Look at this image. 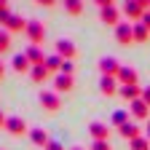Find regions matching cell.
Wrapping results in <instances>:
<instances>
[{
    "label": "cell",
    "instance_id": "5bb4252c",
    "mask_svg": "<svg viewBox=\"0 0 150 150\" xmlns=\"http://www.w3.org/2000/svg\"><path fill=\"white\" fill-rule=\"evenodd\" d=\"M131 118H137V121H147V115H150V107L142 102V97L139 99H134V102H131Z\"/></svg>",
    "mask_w": 150,
    "mask_h": 150
},
{
    "label": "cell",
    "instance_id": "f546056e",
    "mask_svg": "<svg viewBox=\"0 0 150 150\" xmlns=\"http://www.w3.org/2000/svg\"><path fill=\"white\" fill-rule=\"evenodd\" d=\"M35 3L40 6V8H54V6H56V0H35Z\"/></svg>",
    "mask_w": 150,
    "mask_h": 150
},
{
    "label": "cell",
    "instance_id": "7a4b0ae2",
    "mask_svg": "<svg viewBox=\"0 0 150 150\" xmlns=\"http://www.w3.org/2000/svg\"><path fill=\"white\" fill-rule=\"evenodd\" d=\"M38 102H40V107L46 112H59L62 110V97L56 91H51V88H43L40 94H38Z\"/></svg>",
    "mask_w": 150,
    "mask_h": 150
},
{
    "label": "cell",
    "instance_id": "9c48e42d",
    "mask_svg": "<svg viewBox=\"0 0 150 150\" xmlns=\"http://www.w3.org/2000/svg\"><path fill=\"white\" fill-rule=\"evenodd\" d=\"M121 62L115 59V56H102V59H99V72L102 75H112V78H115V75L121 72Z\"/></svg>",
    "mask_w": 150,
    "mask_h": 150
},
{
    "label": "cell",
    "instance_id": "60d3db41",
    "mask_svg": "<svg viewBox=\"0 0 150 150\" xmlns=\"http://www.w3.org/2000/svg\"><path fill=\"white\" fill-rule=\"evenodd\" d=\"M147 11H150V3H147Z\"/></svg>",
    "mask_w": 150,
    "mask_h": 150
},
{
    "label": "cell",
    "instance_id": "4dcf8cb0",
    "mask_svg": "<svg viewBox=\"0 0 150 150\" xmlns=\"http://www.w3.org/2000/svg\"><path fill=\"white\" fill-rule=\"evenodd\" d=\"M142 102L150 107V86H145V88H142Z\"/></svg>",
    "mask_w": 150,
    "mask_h": 150
},
{
    "label": "cell",
    "instance_id": "ffe728a7",
    "mask_svg": "<svg viewBox=\"0 0 150 150\" xmlns=\"http://www.w3.org/2000/svg\"><path fill=\"white\" fill-rule=\"evenodd\" d=\"M11 67H13L16 72H30V70H32V64H30V59H27L24 54H16L13 59H11Z\"/></svg>",
    "mask_w": 150,
    "mask_h": 150
},
{
    "label": "cell",
    "instance_id": "ab89813d",
    "mask_svg": "<svg viewBox=\"0 0 150 150\" xmlns=\"http://www.w3.org/2000/svg\"><path fill=\"white\" fill-rule=\"evenodd\" d=\"M72 150H83V147H72Z\"/></svg>",
    "mask_w": 150,
    "mask_h": 150
},
{
    "label": "cell",
    "instance_id": "30bf717a",
    "mask_svg": "<svg viewBox=\"0 0 150 150\" xmlns=\"http://www.w3.org/2000/svg\"><path fill=\"white\" fill-rule=\"evenodd\" d=\"M75 88V78L72 75H54V91L56 94H64V91H72Z\"/></svg>",
    "mask_w": 150,
    "mask_h": 150
},
{
    "label": "cell",
    "instance_id": "d6a6232c",
    "mask_svg": "<svg viewBox=\"0 0 150 150\" xmlns=\"http://www.w3.org/2000/svg\"><path fill=\"white\" fill-rule=\"evenodd\" d=\"M46 150H64V147H62V145H59V142H54V139H51V142H48V145H46Z\"/></svg>",
    "mask_w": 150,
    "mask_h": 150
},
{
    "label": "cell",
    "instance_id": "2e32d148",
    "mask_svg": "<svg viewBox=\"0 0 150 150\" xmlns=\"http://www.w3.org/2000/svg\"><path fill=\"white\" fill-rule=\"evenodd\" d=\"M118 94H121L126 102H134V99H139V97H142V86H139V83H134V86H121V88H118Z\"/></svg>",
    "mask_w": 150,
    "mask_h": 150
},
{
    "label": "cell",
    "instance_id": "484cf974",
    "mask_svg": "<svg viewBox=\"0 0 150 150\" xmlns=\"http://www.w3.org/2000/svg\"><path fill=\"white\" fill-rule=\"evenodd\" d=\"M129 150H150V139L147 137H137L129 142Z\"/></svg>",
    "mask_w": 150,
    "mask_h": 150
},
{
    "label": "cell",
    "instance_id": "7402d4cb",
    "mask_svg": "<svg viewBox=\"0 0 150 150\" xmlns=\"http://www.w3.org/2000/svg\"><path fill=\"white\" fill-rule=\"evenodd\" d=\"M147 40H150V30L142 22H137L134 24V43H147Z\"/></svg>",
    "mask_w": 150,
    "mask_h": 150
},
{
    "label": "cell",
    "instance_id": "d4e9b609",
    "mask_svg": "<svg viewBox=\"0 0 150 150\" xmlns=\"http://www.w3.org/2000/svg\"><path fill=\"white\" fill-rule=\"evenodd\" d=\"M8 51H11V32H8V30H6V32L0 30V56L8 54Z\"/></svg>",
    "mask_w": 150,
    "mask_h": 150
},
{
    "label": "cell",
    "instance_id": "d590c367",
    "mask_svg": "<svg viewBox=\"0 0 150 150\" xmlns=\"http://www.w3.org/2000/svg\"><path fill=\"white\" fill-rule=\"evenodd\" d=\"M145 137L150 139V121H147V126H145Z\"/></svg>",
    "mask_w": 150,
    "mask_h": 150
},
{
    "label": "cell",
    "instance_id": "3957f363",
    "mask_svg": "<svg viewBox=\"0 0 150 150\" xmlns=\"http://www.w3.org/2000/svg\"><path fill=\"white\" fill-rule=\"evenodd\" d=\"M145 6L142 3H137V0H123V6H121V13L129 19L131 24H137V22H142V16H145Z\"/></svg>",
    "mask_w": 150,
    "mask_h": 150
},
{
    "label": "cell",
    "instance_id": "e0dca14e",
    "mask_svg": "<svg viewBox=\"0 0 150 150\" xmlns=\"http://www.w3.org/2000/svg\"><path fill=\"white\" fill-rule=\"evenodd\" d=\"M30 139H32L35 147H43V150H46V145L51 142V137L46 134V129H30Z\"/></svg>",
    "mask_w": 150,
    "mask_h": 150
},
{
    "label": "cell",
    "instance_id": "f35d334b",
    "mask_svg": "<svg viewBox=\"0 0 150 150\" xmlns=\"http://www.w3.org/2000/svg\"><path fill=\"white\" fill-rule=\"evenodd\" d=\"M0 78H3V59H0Z\"/></svg>",
    "mask_w": 150,
    "mask_h": 150
},
{
    "label": "cell",
    "instance_id": "cb8c5ba5",
    "mask_svg": "<svg viewBox=\"0 0 150 150\" xmlns=\"http://www.w3.org/2000/svg\"><path fill=\"white\" fill-rule=\"evenodd\" d=\"M123 123H129V110H115L110 115V126H115V129H121Z\"/></svg>",
    "mask_w": 150,
    "mask_h": 150
},
{
    "label": "cell",
    "instance_id": "8992f818",
    "mask_svg": "<svg viewBox=\"0 0 150 150\" xmlns=\"http://www.w3.org/2000/svg\"><path fill=\"white\" fill-rule=\"evenodd\" d=\"M88 134H91L94 142H107L110 139V126L102 123V121H91L88 123Z\"/></svg>",
    "mask_w": 150,
    "mask_h": 150
},
{
    "label": "cell",
    "instance_id": "83f0119b",
    "mask_svg": "<svg viewBox=\"0 0 150 150\" xmlns=\"http://www.w3.org/2000/svg\"><path fill=\"white\" fill-rule=\"evenodd\" d=\"M59 72H62V75H72V72H75V64H72L70 59H64V62H62V70H59Z\"/></svg>",
    "mask_w": 150,
    "mask_h": 150
},
{
    "label": "cell",
    "instance_id": "9a60e30c",
    "mask_svg": "<svg viewBox=\"0 0 150 150\" xmlns=\"http://www.w3.org/2000/svg\"><path fill=\"white\" fill-rule=\"evenodd\" d=\"M118 134H121L123 139H129V142H131V139H137V137H142V129H139V126H137L134 121H129V123H123V126L118 129Z\"/></svg>",
    "mask_w": 150,
    "mask_h": 150
},
{
    "label": "cell",
    "instance_id": "44dd1931",
    "mask_svg": "<svg viewBox=\"0 0 150 150\" xmlns=\"http://www.w3.org/2000/svg\"><path fill=\"white\" fill-rule=\"evenodd\" d=\"M62 6L70 16H81L83 13V0H62Z\"/></svg>",
    "mask_w": 150,
    "mask_h": 150
},
{
    "label": "cell",
    "instance_id": "ba28073f",
    "mask_svg": "<svg viewBox=\"0 0 150 150\" xmlns=\"http://www.w3.org/2000/svg\"><path fill=\"white\" fill-rule=\"evenodd\" d=\"M99 22L115 30V27L121 24V11H118L115 6H110V8H99Z\"/></svg>",
    "mask_w": 150,
    "mask_h": 150
},
{
    "label": "cell",
    "instance_id": "277c9868",
    "mask_svg": "<svg viewBox=\"0 0 150 150\" xmlns=\"http://www.w3.org/2000/svg\"><path fill=\"white\" fill-rule=\"evenodd\" d=\"M112 35H115V40L121 46H131L134 43V24L131 22H121L115 30H112Z\"/></svg>",
    "mask_w": 150,
    "mask_h": 150
},
{
    "label": "cell",
    "instance_id": "74e56055",
    "mask_svg": "<svg viewBox=\"0 0 150 150\" xmlns=\"http://www.w3.org/2000/svg\"><path fill=\"white\" fill-rule=\"evenodd\" d=\"M137 3H142V6H145V8H147V3H150V0H137Z\"/></svg>",
    "mask_w": 150,
    "mask_h": 150
},
{
    "label": "cell",
    "instance_id": "603a6c76",
    "mask_svg": "<svg viewBox=\"0 0 150 150\" xmlns=\"http://www.w3.org/2000/svg\"><path fill=\"white\" fill-rule=\"evenodd\" d=\"M6 30H8V32H24V30H27V22H24V16H16V13H13V19H11L8 24H6Z\"/></svg>",
    "mask_w": 150,
    "mask_h": 150
},
{
    "label": "cell",
    "instance_id": "7c38bea8",
    "mask_svg": "<svg viewBox=\"0 0 150 150\" xmlns=\"http://www.w3.org/2000/svg\"><path fill=\"white\" fill-rule=\"evenodd\" d=\"M24 56L30 59V64H32V67L46 64V54H43V48H40V46H27V48H24Z\"/></svg>",
    "mask_w": 150,
    "mask_h": 150
},
{
    "label": "cell",
    "instance_id": "4316f807",
    "mask_svg": "<svg viewBox=\"0 0 150 150\" xmlns=\"http://www.w3.org/2000/svg\"><path fill=\"white\" fill-rule=\"evenodd\" d=\"M13 19V13H11V8H0V24H8Z\"/></svg>",
    "mask_w": 150,
    "mask_h": 150
},
{
    "label": "cell",
    "instance_id": "6da1fadb",
    "mask_svg": "<svg viewBox=\"0 0 150 150\" xmlns=\"http://www.w3.org/2000/svg\"><path fill=\"white\" fill-rule=\"evenodd\" d=\"M24 38L30 40V46H40L46 40V24L38 22V19H30V22H27V30H24Z\"/></svg>",
    "mask_w": 150,
    "mask_h": 150
},
{
    "label": "cell",
    "instance_id": "8d00e7d4",
    "mask_svg": "<svg viewBox=\"0 0 150 150\" xmlns=\"http://www.w3.org/2000/svg\"><path fill=\"white\" fill-rule=\"evenodd\" d=\"M0 8H8V0H0Z\"/></svg>",
    "mask_w": 150,
    "mask_h": 150
},
{
    "label": "cell",
    "instance_id": "d6986e66",
    "mask_svg": "<svg viewBox=\"0 0 150 150\" xmlns=\"http://www.w3.org/2000/svg\"><path fill=\"white\" fill-rule=\"evenodd\" d=\"M62 62H64V59H62V56L56 54V51H54V54H48V56H46V67H48V72H51V75H59Z\"/></svg>",
    "mask_w": 150,
    "mask_h": 150
},
{
    "label": "cell",
    "instance_id": "836d02e7",
    "mask_svg": "<svg viewBox=\"0 0 150 150\" xmlns=\"http://www.w3.org/2000/svg\"><path fill=\"white\" fill-rule=\"evenodd\" d=\"M142 24H145V27L150 30V11H145V16H142Z\"/></svg>",
    "mask_w": 150,
    "mask_h": 150
},
{
    "label": "cell",
    "instance_id": "4fadbf2b",
    "mask_svg": "<svg viewBox=\"0 0 150 150\" xmlns=\"http://www.w3.org/2000/svg\"><path fill=\"white\" fill-rule=\"evenodd\" d=\"M115 78H118V83H121V86H134V83L139 81V75H137V70H134V67H121V72L115 75Z\"/></svg>",
    "mask_w": 150,
    "mask_h": 150
},
{
    "label": "cell",
    "instance_id": "5b68a950",
    "mask_svg": "<svg viewBox=\"0 0 150 150\" xmlns=\"http://www.w3.org/2000/svg\"><path fill=\"white\" fill-rule=\"evenodd\" d=\"M3 131H8L11 137H22V134H30V129H27L24 118H19V115H8V118H6V126H3Z\"/></svg>",
    "mask_w": 150,
    "mask_h": 150
},
{
    "label": "cell",
    "instance_id": "ac0fdd59",
    "mask_svg": "<svg viewBox=\"0 0 150 150\" xmlns=\"http://www.w3.org/2000/svg\"><path fill=\"white\" fill-rule=\"evenodd\" d=\"M48 78H51V72H48L46 64H38V67L30 70V81H32V83H46Z\"/></svg>",
    "mask_w": 150,
    "mask_h": 150
},
{
    "label": "cell",
    "instance_id": "f1b7e54d",
    "mask_svg": "<svg viewBox=\"0 0 150 150\" xmlns=\"http://www.w3.org/2000/svg\"><path fill=\"white\" fill-rule=\"evenodd\" d=\"M88 150H112V145H110V139L107 142H91Z\"/></svg>",
    "mask_w": 150,
    "mask_h": 150
},
{
    "label": "cell",
    "instance_id": "8fae6325",
    "mask_svg": "<svg viewBox=\"0 0 150 150\" xmlns=\"http://www.w3.org/2000/svg\"><path fill=\"white\" fill-rule=\"evenodd\" d=\"M118 88H121L118 78H112V75H102V78H99V91L105 94V97H112V94H118Z\"/></svg>",
    "mask_w": 150,
    "mask_h": 150
},
{
    "label": "cell",
    "instance_id": "e575fe53",
    "mask_svg": "<svg viewBox=\"0 0 150 150\" xmlns=\"http://www.w3.org/2000/svg\"><path fill=\"white\" fill-rule=\"evenodd\" d=\"M6 118H8V115H3V110H0V129L6 126Z\"/></svg>",
    "mask_w": 150,
    "mask_h": 150
},
{
    "label": "cell",
    "instance_id": "1f68e13d",
    "mask_svg": "<svg viewBox=\"0 0 150 150\" xmlns=\"http://www.w3.org/2000/svg\"><path fill=\"white\" fill-rule=\"evenodd\" d=\"M99 8H110V6H115V0H94Z\"/></svg>",
    "mask_w": 150,
    "mask_h": 150
},
{
    "label": "cell",
    "instance_id": "52a82bcc",
    "mask_svg": "<svg viewBox=\"0 0 150 150\" xmlns=\"http://www.w3.org/2000/svg\"><path fill=\"white\" fill-rule=\"evenodd\" d=\"M54 51L62 56V59H75V54H78V48H75V43L70 40V38H59V40H56V46H54Z\"/></svg>",
    "mask_w": 150,
    "mask_h": 150
}]
</instances>
